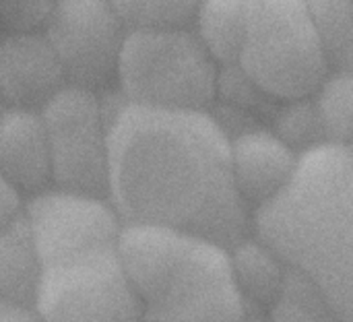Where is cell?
<instances>
[{
    "label": "cell",
    "instance_id": "6da1fadb",
    "mask_svg": "<svg viewBox=\"0 0 353 322\" xmlns=\"http://www.w3.org/2000/svg\"><path fill=\"white\" fill-rule=\"evenodd\" d=\"M108 112V201L122 223L168 225L228 248L246 238L248 205L234 184L230 139L207 110L120 97Z\"/></svg>",
    "mask_w": 353,
    "mask_h": 322
},
{
    "label": "cell",
    "instance_id": "7a4b0ae2",
    "mask_svg": "<svg viewBox=\"0 0 353 322\" xmlns=\"http://www.w3.org/2000/svg\"><path fill=\"white\" fill-rule=\"evenodd\" d=\"M254 230L339 322H353V147L321 143L290 186L259 207Z\"/></svg>",
    "mask_w": 353,
    "mask_h": 322
},
{
    "label": "cell",
    "instance_id": "3957f363",
    "mask_svg": "<svg viewBox=\"0 0 353 322\" xmlns=\"http://www.w3.org/2000/svg\"><path fill=\"white\" fill-rule=\"evenodd\" d=\"M238 66L263 93L302 101L329 77V58L308 0H246Z\"/></svg>",
    "mask_w": 353,
    "mask_h": 322
},
{
    "label": "cell",
    "instance_id": "277c9868",
    "mask_svg": "<svg viewBox=\"0 0 353 322\" xmlns=\"http://www.w3.org/2000/svg\"><path fill=\"white\" fill-rule=\"evenodd\" d=\"M33 302L39 322H141L143 300L124 273L116 240H89L39 252Z\"/></svg>",
    "mask_w": 353,
    "mask_h": 322
},
{
    "label": "cell",
    "instance_id": "5b68a950",
    "mask_svg": "<svg viewBox=\"0 0 353 322\" xmlns=\"http://www.w3.org/2000/svg\"><path fill=\"white\" fill-rule=\"evenodd\" d=\"M116 85L130 103L207 110L217 91V62L188 27L128 29Z\"/></svg>",
    "mask_w": 353,
    "mask_h": 322
},
{
    "label": "cell",
    "instance_id": "8992f818",
    "mask_svg": "<svg viewBox=\"0 0 353 322\" xmlns=\"http://www.w3.org/2000/svg\"><path fill=\"white\" fill-rule=\"evenodd\" d=\"M248 308L234 279L230 248L190 234L170 275L143 300L141 322H246Z\"/></svg>",
    "mask_w": 353,
    "mask_h": 322
},
{
    "label": "cell",
    "instance_id": "52a82bcc",
    "mask_svg": "<svg viewBox=\"0 0 353 322\" xmlns=\"http://www.w3.org/2000/svg\"><path fill=\"white\" fill-rule=\"evenodd\" d=\"M39 112L50 139L52 186L108 197L110 112L99 91L66 83Z\"/></svg>",
    "mask_w": 353,
    "mask_h": 322
},
{
    "label": "cell",
    "instance_id": "ba28073f",
    "mask_svg": "<svg viewBox=\"0 0 353 322\" xmlns=\"http://www.w3.org/2000/svg\"><path fill=\"white\" fill-rule=\"evenodd\" d=\"M66 83L103 91L116 83L128 27L110 0H56L43 29Z\"/></svg>",
    "mask_w": 353,
    "mask_h": 322
},
{
    "label": "cell",
    "instance_id": "9c48e42d",
    "mask_svg": "<svg viewBox=\"0 0 353 322\" xmlns=\"http://www.w3.org/2000/svg\"><path fill=\"white\" fill-rule=\"evenodd\" d=\"M66 85L62 64L43 31L0 35V95L10 108H35Z\"/></svg>",
    "mask_w": 353,
    "mask_h": 322
},
{
    "label": "cell",
    "instance_id": "30bf717a",
    "mask_svg": "<svg viewBox=\"0 0 353 322\" xmlns=\"http://www.w3.org/2000/svg\"><path fill=\"white\" fill-rule=\"evenodd\" d=\"M234 184L246 205L263 207L294 180L300 157L279 134L250 130L230 141Z\"/></svg>",
    "mask_w": 353,
    "mask_h": 322
},
{
    "label": "cell",
    "instance_id": "8fae6325",
    "mask_svg": "<svg viewBox=\"0 0 353 322\" xmlns=\"http://www.w3.org/2000/svg\"><path fill=\"white\" fill-rule=\"evenodd\" d=\"M0 176L21 194L52 184V155L43 116L35 108H6L0 118Z\"/></svg>",
    "mask_w": 353,
    "mask_h": 322
},
{
    "label": "cell",
    "instance_id": "7c38bea8",
    "mask_svg": "<svg viewBox=\"0 0 353 322\" xmlns=\"http://www.w3.org/2000/svg\"><path fill=\"white\" fill-rule=\"evenodd\" d=\"M41 277V256L25 211L0 228V302L33 308Z\"/></svg>",
    "mask_w": 353,
    "mask_h": 322
},
{
    "label": "cell",
    "instance_id": "4fadbf2b",
    "mask_svg": "<svg viewBox=\"0 0 353 322\" xmlns=\"http://www.w3.org/2000/svg\"><path fill=\"white\" fill-rule=\"evenodd\" d=\"M230 261L238 290L248 304H277L290 277L288 265L261 238H244L230 248Z\"/></svg>",
    "mask_w": 353,
    "mask_h": 322
},
{
    "label": "cell",
    "instance_id": "5bb4252c",
    "mask_svg": "<svg viewBox=\"0 0 353 322\" xmlns=\"http://www.w3.org/2000/svg\"><path fill=\"white\" fill-rule=\"evenodd\" d=\"M194 23L217 64H238L246 35V0H201Z\"/></svg>",
    "mask_w": 353,
    "mask_h": 322
},
{
    "label": "cell",
    "instance_id": "9a60e30c",
    "mask_svg": "<svg viewBox=\"0 0 353 322\" xmlns=\"http://www.w3.org/2000/svg\"><path fill=\"white\" fill-rule=\"evenodd\" d=\"M329 64L353 74V0H308Z\"/></svg>",
    "mask_w": 353,
    "mask_h": 322
},
{
    "label": "cell",
    "instance_id": "2e32d148",
    "mask_svg": "<svg viewBox=\"0 0 353 322\" xmlns=\"http://www.w3.org/2000/svg\"><path fill=\"white\" fill-rule=\"evenodd\" d=\"M316 114L325 143L353 147V74L335 72L319 87Z\"/></svg>",
    "mask_w": 353,
    "mask_h": 322
},
{
    "label": "cell",
    "instance_id": "e0dca14e",
    "mask_svg": "<svg viewBox=\"0 0 353 322\" xmlns=\"http://www.w3.org/2000/svg\"><path fill=\"white\" fill-rule=\"evenodd\" d=\"M128 29L188 27L201 0H110Z\"/></svg>",
    "mask_w": 353,
    "mask_h": 322
},
{
    "label": "cell",
    "instance_id": "ac0fdd59",
    "mask_svg": "<svg viewBox=\"0 0 353 322\" xmlns=\"http://www.w3.org/2000/svg\"><path fill=\"white\" fill-rule=\"evenodd\" d=\"M56 0H0V29L43 31Z\"/></svg>",
    "mask_w": 353,
    "mask_h": 322
},
{
    "label": "cell",
    "instance_id": "d6986e66",
    "mask_svg": "<svg viewBox=\"0 0 353 322\" xmlns=\"http://www.w3.org/2000/svg\"><path fill=\"white\" fill-rule=\"evenodd\" d=\"M21 211V197L19 192L0 176V228Z\"/></svg>",
    "mask_w": 353,
    "mask_h": 322
},
{
    "label": "cell",
    "instance_id": "ffe728a7",
    "mask_svg": "<svg viewBox=\"0 0 353 322\" xmlns=\"http://www.w3.org/2000/svg\"><path fill=\"white\" fill-rule=\"evenodd\" d=\"M279 302H281V308H279V314H277L275 322H319L310 312L304 310V306L290 300L285 294H281Z\"/></svg>",
    "mask_w": 353,
    "mask_h": 322
},
{
    "label": "cell",
    "instance_id": "44dd1931",
    "mask_svg": "<svg viewBox=\"0 0 353 322\" xmlns=\"http://www.w3.org/2000/svg\"><path fill=\"white\" fill-rule=\"evenodd\" d=\"M0 322H39L33 310L0 302Z\"/></svg>",
    "mask_w": 353,
    "mask_h": 322
},
{
    "label": "cell",
    "instance_id": "7402d4cb",
    "mask_svg": "<svg viewBox=\"0 0 353 322\" xmlns=\"http://www.w3.org/2000/svg\"><path fill=\"white\" fill-rule=\"evenodd\" d=\"M6 108H8V105H6V101L2 99V95H0V118H2V114L6 112Z\"/></svg>",
    "mask_w": 353,
    "mask_h": 322
}]
</instances>
